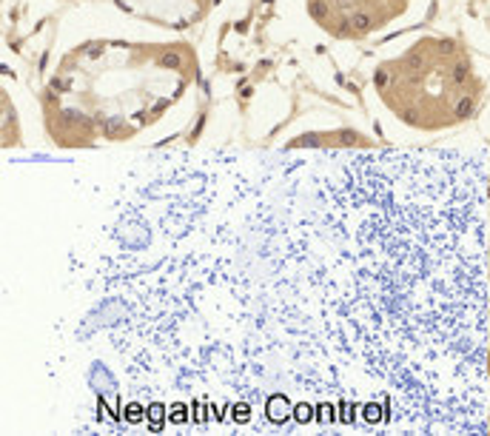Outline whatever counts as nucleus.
Masks as SVG:
<instances>
[{"mask_svg":"<svg viewBox=\"0 0 490 436\" xmlns=\"http://www.w3.org/2000/svg\"><path fill=\"white\" fill-rule=\"evenodd\" d=\"M203 108L191 40L108 3H80L54 29L40 112L57 148H140L180 137Z\"/></svg>","mask_w":490,"mask_h":436,"instance_id":"obj_1","label":"nucleus"},{"mask_svg":"<svg viewBox=\"0 0 490 436\" xmlns=\"http://www.w3.org/2000/svg\"><path fill=\"white\" fill-rule=\"evenodd\" d=\"M484 92L479 57L433 26L382 40L365 69V103L379 134L405 143L462 128L476 117Z\"/></svg>","mask_w":490,"mask_h":436,"instance_id":"obj_2","label":"nucleus"},{"mask_svg":"<svg viewBox=\"0 0 490 436\" xmlns=\"http://www.w3.org/2000/svg\"><path fill=\"white\" fill-rule=\"evenodd\" d=\"M299 17L331 43H376L422 26L433 0H297Z\"/></svg>","mask_w":490,"mask_h":436,"instance_id":"obj_3","label":"nucleus"},{"mask_svg":"<svg viewBox=\"0 0 490 436\" xmlns=\"http://www.w3.org/2000/svg\"><path fill=\"white\" fill-rule=\"evenodd\" d=\"M112 3L137 20L171 32H186L206 17L214 0H112Z\"/></svg>","mask_w":490,"mask_h":436,"instance_id":"obj_4","label":"nucleus"},{"mask_svg":"<svg viewBox=\"0 0 490 436\" xmlns=\"http://www.w3.org/2000/svg\"><path fill=\"white\" fill-rule=\"evenodd\" d=\"M484 271H487V294H490V194L484 205Z\"/></svg>","mask_w":490,"mask_h":436,"instance_id":"obj_5","label":"nucleus"}]
</instances>
